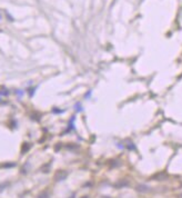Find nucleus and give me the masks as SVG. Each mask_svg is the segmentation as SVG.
<instances>
[{"label":"nucleus","instance_id":"2","mask_svg":"<svg viewBox=\"0 0 182 198\" xmlns=\"http://www.w3.org/2000/svg\"><path fill=\"white\" fill-rule=\"evenodd\" d=\"M136 190L144 193V191H148V190H149V187H148V186H146V185H139V186L136 187Z\"/></svg>","mask_w":182,"mask_h":198},{"label":"nucleus","instance_id":"5","mask_svg":"<svg viewBox=\"0 0 182 198\" xmlns=\"http://www.w3.org/2000/svg\"><path fill=\"white\" fill-rule=\"evenodd\" d=\"M82 198H89V197H82Z\"/></svg>","mask_w":182,"mask_h":198},{"label":"nucleus","instance_id":"3","mask_svg":"<svg viewBox=\"0 0 182 198\" xmlns=\"http://www.w3.org/2000/svg\"><path fill=\"white\" fill-rule=\"evenodd\" d=\"M29 148H30L29 144H28V143H25V144H23V146H22V154L27 152L28 150H29Z\"/></svg>","mask_w":182,"mask_h":198},{"label":"nucleus","instance_id":"1","mask_svg":"<svg viewBox=\"0 0 182 198\" xmlns=\"http://www.w3.org/2000/svg\"><path fill=\"white\" fill-rule=\"evenodd\" d=\"M67 171H64V170H59L55 176V179L56 180H64L66 179V177H67Z\"/></svg>","mask_w":182,"mask_h":198},{"label":"nucleus","instance_id":"4","mask_svg":"<svg viewBox=\"0 0 182 198\" xmlns=\"http://www.w3.org/2000/svg\"><path fill=\"white\" fill-rule=\"evenodd\" d=\"M38 198H49V195H48L47 193H42L39 195V197Z\"/></svg>","mask_w":182,"mask_h":198}]
</instances>
